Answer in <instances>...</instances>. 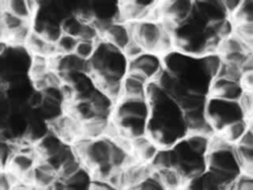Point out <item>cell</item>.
<instances>
[{
    "mask_svg": "<svg viewBox=\"0 0 253 190\" xmlns=\"http://www.w3.org/2000/svg\"><path fill=\"white\" fill-rule=\"evenodd\" d=\"M206 114L214 130L222 131L227 125L246 116L239 101L211 96L206 103Z\"/></svg>",
    "mask_w": 253,
    "mask_h": 190,
    "instance_id": "cell-1",
    "label": "cell"
},
{
    "mask_svg": "<svg viewBox=\"0 0 253 190\" xmlns=\"http://www.w3.org/2000/svg\"><path fill=\"white\" fill-rule=\"evenodd\" d=\"M133 39L138 41L146 51L158 52L163 35L161 23L152 20H142L128 24Z\"/></svg>",
    "mask_w": 253,
    "mask_h": 190,
    "instance_id": "cell-2",
    "label": "cell"
},
{
    "mask_svg": "<svg viewBox=\"0 0 253 190\" xmlns=\"http://www.w3.org/2000/svg\"><path fill=\"white\" fill-rule=\"evenodd\" d=\"M206 160L209 168L225 171L234 176H238L242 172L236 148L232 147V144L210 149L206 155Z\"/></svg>",
    "mask_w": 253,
    "mask_h": 190,
    "instance_id": "cell-3",
    "label": "cell"
},
{
    "mask_svg": "<svg viewBox=\"0 0 253 190\" xmlns=\"http://www.w3.org/2000/svg\"><path fill=\"white\" fill-rule=\"evenodd\" d=\"M113 142L105 138L91 140L80 157V160L94 170L98 167L111 164L110 154Z\"/></svg>",
    "mask_w": 253,
    "mask_h": 190,
    "instance_id": "cell-4",
    "label": "cell"
},
{
    "mask_svg": "<svg viewBox=\"0 0 253 190\" xmlns=\"http://www.w3.org/2000/svg\"><path fill=\"white\" fill-rule=\"evenodd\" d=\"M210 91L211 96L230 101H239L245 91V88L241 81H236L217 75L211 79Z\"/></svg>",
    "mask_w": 253,
    "mask_h": 190,
    "instance_id": "cell-5",
    "label": "cell"
},
{
    "mask_svg": "<svg viewBox=\"0 0 253 190\" xmlns=\"http://www.w3.org/2000/svg\"><path fill=\"white\" fill-rule=\"evenodd\" d=\"M150 114L151 104L145 97H123L117 111V117L132 116L147 119Z\"/></svg>",
    "mask_w": 253,
    "mask_h": 190,
    "instance_id": "cell-6",
    "label": "cell"
},
{
    "mask_svg": "<svg viewBox=\"0 0 253 190\" xmlns=\"http://www.w3.org/2000/svg\"><path fill=\"white\" fill-rule=\"evenodd\" d=\"M127 68L128 70H137L141 72L149 80H154L162 70L160 59L153 54L145 52L133 59H129Z\"/></svg>",
    "mask_w": 253,
    "mask_h": 190,
    "instance_id": "cell-7",
    "label": "cell"
},
{
    "mask_svg": "<svg viewBox=\"0 0 253 190\" xmlns=\"http://www.w3.org/2000/svg\"><path fill=\"white\" fill-rule=\"evenodd\" d=\"M107 41L112 43L118 48L124 50V48L132 41V33L129 25L112 23L104 32Z\"/></svg>",
    "mask_w": 253,
    "mask_h": 190,
    "instance_id": "cell-8",
    "label": "cell"
},
{
    "mask_svg": "<svg viewBox=\"0 0 253 190\" xmlns=\"http://www.w3.org/2000/svg\"><path fill=\"white\" fill-rule=\"evenodd\" d=\"M26 45L34 54H42L48 56L55 55V53H58L56 45L54 43L47 41L42 34H39L35 31L31 34Z\"/></svg>",
    "mask_w": 253,
    "mask_h": 190,
    "instance_id": "cell-9",
    "label": "cell"
},
{
    "mask_svg": "<svg viewBox=\"0 0 253 190\" xmlns=\"http://www.w3.org/2000/svg\"><path fill=\"white\" fill-rule=\"evenodd\" d=\"M36 164L34 153L18 151L12 156L8 164V168L19 174L22 179L26 174L30 173L34 169Z\"/></svg>",
    "mask_w": 253,
    "mask_h": 190,
    "instance_id": "cell-10",
    "label": "cell"
},
{
    "mask_svg": "<svg viewBox=\"0 0 253 190\" xmlns=\"http://www.w3.org/2000/svg\"><path fill=\"white\" fill-rule=\"evenodd\" d=\"M31 20H26L6 9L1 12V35L3 40H8L11 34L20 29Z\"/></svg>",
    "mask_w": 253,
    "mask_h": 190,
    "instance_id": "cell-11",
    "label": "cell"
},
{
    "mask_svg": "<svg viewBox=\"0 0 253 190\" xmlns=\"http://www.w3.org/2000/svg\"><path fill=\"white\" fill-rule=\"evenodd\" d=\"M163 185L167 189H177L187 182L185 175L177 167H163L156 169Z\"/></svg>",
    "mask_w": 253,
    "mask_h": 190,
    "instance_id": "cell-12",
    "label": "cell"
},
{
    "mask_svg": "<svg viewBox=\"0 0 253 190\" xmlns=\"http://www.w3.org/2000/svg\"><path fill=\"white\" fill-rule=\"evenodd\" d=\"M107 128L108 125L104 118L94 117L83 121L82 136L90 140H96L102 138L106 134Z\"/></svg>",
    "mask_w": 253,
    "mask_h": 190,
    "instance_id": "cell-13",
    "label": "cell"
},
{
    "mask_svg": "<svg viewBox=\"0 0 253 190\" xmlns=\"http://www.w3.org/2000/svg\"><path fill=\"white\" fill-rule=\"evenodd\" d=\"M62 146L63 143L57 135L54 133L46 134L42 139H41L39 144V152L42 158H46L56 154Z\"/></svg>",
    "mask_w": 253,
    "mask_h": 190,
    "instance_id": "cell-14",
    "label": "cell"
},
{
    "mask_svg": "<svg viewBox=\"0 0 253 190\" xmlns=\"http://www.w3.org/2000/svg\"><path fill=\"white\" fill-rule=\"evenodd\" d=\"M248 129L249 128L246 121L244 119H241L227 125L220 133L230 143L237 144Z\"/></svg>",
    "mask_w": 253,
    "mask_h": 190,
    "instance_id": "cell-15",
    "label": "cell"
},
{
    "mask_svg": "<svg viewBox=\"0 0 253 190\" xmlns=\"http://www.w3.org/2000/svg\"><path fill=\"white\" fill-rule=\"evenodd\" d=\"M2 9H6L26 20L34 16L29 6V0H2Z\"/></svg>",
    "mask_w": 253,
    "mask_h": 190,
    "instance_id": "cell-16",
    "label": "cell"
},
{
    "mask_svg": "<svg viewBox=\"0 0 253 190\" xmlns=\"http://www.w3.org/2000/svg\"><path fill=\"white\" fill-rule=\"evenodd\" d=\"M206 99L200 92L189 91L179 100V106L184 111H191L206 107Z\"/></svg>",
    "mask_w": 253,
    "mask_h": 190,
    "instance_id": "cell-17",
    "label": "cell"
},
{
    "mask_svg": "<svg viewBox=\"0 0 253 190\" xmlns=\"http://www.w3.org/2000/svg\"><path fill=\"white\" fill-rule=\"evenodd\" d=\"M210 141L211 137L199 134V133H190L186 139L188 144L198 153L207 155L210 149Z\"/></svg>",
    "mask_w": 253,
    "mask_h": 190,
    "instance_id": "cell-18",
    "label": "cell"
},
{
    "mask_svg": "<svg viewBox=\"0 0 253 190\" xmlns=\"http://www.w3.org/2000/svg\"><path fill=\"white\" fill-rule=\"evenodd\" d=\"M165 65L168 71H170L171 73L177 76L179 74H182L184 71H186L188 67V59L187 57H185L180 53L169 54L166 57Z\"/></svg>",
    "mask_w": 253,
    "mask_h": 190,
    "instance_id": "cell-19",
    "label": "cell"
},
{
    "mask_svg": "<svg viewBox=\"0 0 253 190\" xmlns=\"http://www.w3.org/2000/svg\"><path fill=\"white\" fill-rule=\"evenodd\" d=\"M202 62L208 75L211 78H213L219 73L221 69V66L223 64V57L220 54L211 52L204 57Z\"/></svg>",
    "mask_w": 253,
    "mask_h": 190,
    "instance_id": "cell-20",
    "label": "cell"
},
{
    "mask_svg": "<svg viewBox=\"0 0 253 190\" xmlns=\"http://www.w3.org/2000/svg\"><path fill=\"white\" fill-rule=\"evenodd\" d=\"M78 41H79V38L64 32L61 35V37L58 39V41L55 43L57 52L59 54L73 53L75 51Z\"/></svg>",
    "mask_w": 253,
    "mask_h": 190,
    "instance_id": "cell-21",
    "label": "cell"
},
{
    "mask_svg": "<svg viewBox=\"0 0 253 190\" xmlns=\"http://www.w3.org/2000/svg\"><path fill=\"white\" fill-rule=\"evenodd\" d=\"M48 62L46 60L45 55L42 54H35L31 63V69H30V74L32 79L40 78L44 76L48 71Z\"/></svg>",
    "mask_w": 253,
    "mask_h": 190,
    "instance_id": "cell-22",
    "label": "cell"
},
{
    "mask_svg": "<svg viewBox=\"0 0 253 190\" xmlns=\"http://www.w3.org/2000/svg\"><path fill=\"white\" fill-rule=\"evenodd\" d=\"M159 86L165 91L167 92L169 95H172V93L174 92L177 84H178V79L176 77L175 74L171 73L170 71L166 70H161V72L158 74V76L154 79Z\"/></svg>",
    "mask_w": 253,
    "mask_h": 190,
    "instance_id": "cell-23",
    "label": "cell"
},
{
    "mask_svg": "<svg viewBox=\"0 0 253 190\" xmlns=\"http://www.w3.org/2000/svg\"><path fill=\"white\" fill-rule=\"evenodd\" d=\"M235 30L234 34L237 35L246 45L252 49L253 48V22H239L234 23Z\"/></svg>",
    "mask_w": 253,
    "mask_h": 190,
    "instance_id": "cell-24",
    "label": "cell"
},
{
    "mask_svg": "<svg viewBox=\"0 0 253 190\" xmlns=\"http://www.w3.org/2000/svg\"><path fill=\"white\" fill-rule=\"evenodd\" d=\"M159 152L157 144L151 141H149L145 145H143L140 149L134 152L136 159H138L142 163L152 162Z\"/></svg>",
    "mask_w": 253,
    "mask_h": 190,
    "instance_id": "cell-25",
    "label": "cell"
},
{
    "mask_svg": "<svg viewBox=\"0 0 253 190\" xmlns=\"http://www.w3.org/2000/svg\"><path fill=\"white\" fill-rule=\"evenodd\" d=\"M233 22H253V0H243L239 9L233 14Z\"/></svg>",
    "mask_w": 253,
    "mask_h": 190,
    "instance_id": "cell-26",
    "label": "cell"
},
{
    "mask_svg": "<svg viewBox=\"0 0 253 190\" xmlns=\"http://www.w3.org/2000/svg\"><path fill=\"white\" fill-rule=\"evenodd\" d=\"M81 163H80V159L77 158V156L72 157L70 159H68L67 161H65L60 168L58 169L57 173L59 174V177L67 180L70 177H72L77 171H79L81 169Z\"/></svg>",
    "mask_w": 253,
    "mask_h": 190,
    "instance_id": "cell-27",
    "label": "cell"
},
{
    "mask_svg": "<svg viewBox=\"0 0 253 190\" xmlns=\"http://www.w3.org/2000/svg\"><path fill=\"white\" fill-rule=\"evenodd\" d=\"M96 48H97V44L95 41L79 39L74 52L82 58L90 59L94 55Z\"/></svg>",
    "mask_w": 253,
    "mask_h": 190,
    "instance_id": "cell-28",
    "label": "cell"
},
{
    "mask_svg": "<svg viewBox=\"0 0 253 190\" xmlns=\"http://www.w3.org/2000/svg\"><path fill=\"white\" fill-rule=\"evenodd\" d=\"M63 33H64V31H63L62 27H60L58 24H56V22L48 21V22H46V24L41 34L47 41L55 44Z\"/></svg>",
    "mask_w": 253,
    "mask_h": 190,
    "instance_id": "cell-29",
    "label": "cell"
},
{
    "mask_svg": "<svg viewBox=\"0 0 253 190\" xmlns=\"http://www.w3.org/2000/svg\"><path fill=\"white\" fill-rule=\"evenodd\" d=\"M65 182L67 187H70V188H84V187H89L88 183H90L91 180L88 175V172L85 169L81 168L72 177L65 180Z\"/></svg>",
    "mask_w": 253,
    "mask_h": 190,
    "instance_id": "cell-30",
    "label": "cell"
},
{
    "mask_svg": "<svg viewBox=\"0 0 253 190\" xmlns=\"http://www.w3.org/2000/svg\"><path fill=\"white\" fill-rule=\"evenodd\" d=\"M100 34V30L96 27L93 21H84L80 34L79 39L82 40H89V41H97Z\"/></svg>",
    "mask_w": 253,
    "mask_h": 190,
    "instance_id": "cell-31",
    "label": "cell"
},
{
    "mask_svg": "<svg viewBox=\"0 0 253 190\" xmlns=\"http://www.w3.org/2000/svg\"><path fill=\"white\" fill-rule=\"evenodd\" d=\"M231 187L237 190H253V174L242 171L236 177Z\"/></svg>",
    "mask_w": 253,
    "mask_h": 190,
    "instance_id": "cell-32",
    "label": "cell"
},
{
    "mask_svg": "<svg viewBox=\"0 0 253 190\" xmlns=\"http://www.w3.org/2000/svg\"><path fill=\"white\" fill-rule=\"evenodd\" d=\"M146 50L143 48V46L135 39H132V41L124 48V52L128 59H133V58L141 55Z\"/></svg>",
    "mask_w": 253,
    "mask_h": 190,
    "instance_id": "cell-33",
    "label": "cell"
},
{
    "mask_svg": "<svg viewBox=\"0 0 253 190\" xmlns=\"http://www.w3.org/2000/svg\"><path fill=\"white\" fill-rule=\"evenodd\" d=\"M14 146L11 144L9 141H3L1 142V148H0V155H1V162L3 167L9 164L12 156L14 155Z\"/></svg>",
    "mask_w": 253,
    "mask_h": 190,
    "instance_id": "cell-34",
    "label": "cell"
},
{
    "mask_svg": "<svg viewBox=\"0 0 253 190\" xmlns=\"http://www.w3.org/2000/svg\"><path fill=\"white\" fill-rule=\"evenodd\" d=\"M239 103L246 116L253 115V90L245 89L243 95L239 100Z\"/></svg>",
    "mask_w": 253,
    "mask_h": 190,
    "instance_id": "cell-35",
    "label": "cell"
},
{
    "mask_svg": "<svg viewBox=\"0 0 253 190\" xmlns=\"http://www.w3.org/2000/svg\"><path fill=\"white\" fill-rule=\"evenodd\" d=\"M27 100L33 108H41L44 100V93L43 91L36 89L34 92H32L29 95Z\"/></svg>",
    "mask_w": 253,
    "mask_h": 190,
    "instance_id": "cell-36",
    "label": "cell"
},
{
    "mask_svg": "<svg viewBox=\"0 0 253 190\" xmlns=\"http://www.w3.org/2000/svg\"><path fill=\"white\" fill-rule=\"evenodd\" d=\"M242 2L243 0H221V3L228 15H233L239 9Z\"/></svg>",
    "mask_w": 253,
    "mask_h": 190,
    "instance_id": "cell-37",
    "label": "cell"
},
{
    "mask_svg": "<svg viewBox=\"0 0 253 190\" xmlns=\"http://www.w3.org/2000/svg\"><path fill=\"white\" fill-rule=\"evenodd\" d=\"M245 147H253V128H249L240 142L237 143Z\"/></svg>",
    "mask_w": 253,
    "mask_h": 190,
    "instance_id": "cell-38",
    "label": "cell"
},
{
    "mask_svg": "<svg viewBox=\"0 0 253 190\" xmlns=\"http://www.w3.org/2000/svg\"><path fill=\"white\" fill-rule=\"evenodd\" d=\"M241 83L246 90H253V70L244 71Z\"/></svg>",
    "mask_w": 253,
    "mask_h": 190,
    "instance_id": "cell-39",
    "label": "cell"
}]
</instances>
